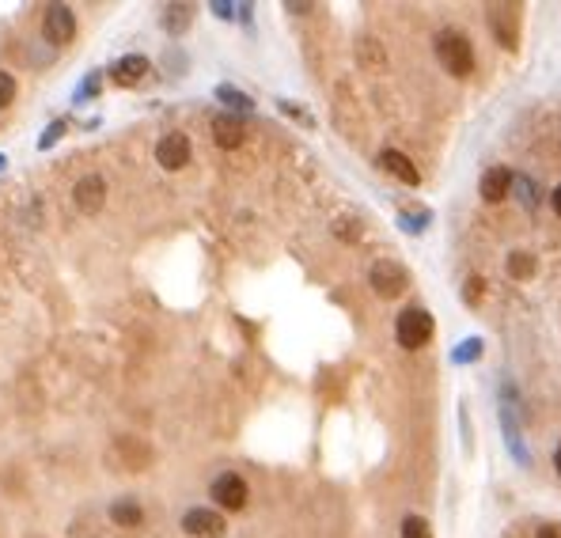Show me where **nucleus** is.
I'll list each match as a JSON object with an SVG mask.
<instances>
[{"label":"nucleus","instance_id":"dca6fc26","mask_svg":"<svg viewBox=\"0 0 561 538\" xmlns=\"http://www.w3.org/2000/svg\"><path fill=\"white\" fill-rule=\"evenodd\" d=\"M535 273V258L528 251H512L509 254V277H516V281H523V277Z\"/></svg>","mask_w":561,"mask_h":538},{"label":"nucleus","instance_id":"6ab92c4d","mask_svg":"<svg viewBox=\"0 0 561 538\" xmlns=\"http://www.w3.org/2000/svg\"><path fill=\"white\" fill-rule=\"evenodd\" d=\"M12 99H15V77H12V72L0 68V110L12 106Z\"/></svg>","mask_w":561,"mask_h":538},{"label":"nucleus","instance_id":"aec40b11","mask_svg":"<svg viewBox=\"0 0 561 538\" xmlns=\"http://www.w3.org/2000/svg\"><path fill=\"white\" fill-rule=\"evenodd\" d=\"M463 300H466V304H478V300H482V277H470L466 288H463Z\"/></svg>","mask_w":561,"mask_h":538},{"label":"nucleus","instance_id":"2eb2a0df","mask_svg":"<svg viewBox=\"0 0 561 538\" xmlns=\"http://www.w3.org/2000/svg\"><path fill=\"white\" fill-rule=\"evenodd\" d=\"M190 20H194V8H190V5H171V8L164 12V27H167L171 34H178Z\"/></svg>","mask_w":561,"mask_h":538},{"label":"nucleus","instance_id":"a878e982","mask_svg":"<svg viewBox=\"0 0 561 538\" xmlns=\"http://www.w3.org/2000/svg\"><path fill=\"white\" fill-rule=\"evenodd\" d=\"M554 467H557V478H561V448L554 451Z\"/></svg>","mask_w":561,"mask_h":538},{"label":"nucleus","instance_id":"5701e85b","mask_svg":"<svg viewBox=\"0 0 561 538\" xmlns=\"http://www.w3.org/2000/svg\"><path fill=\"white\" fill-rule=\"evenodd\" d=\"M538 538H561V531H557V527H542Z\"/></svg>","mask_w":561,"mask_h":538},{"label":"nucleus","instance_id":"4468645a","mask_svg":"<svg viewBox=\"0 0 561 538\" xmlns=\"http://www.w3.org/2000/svg\"><path fill=\"white\" fill-rule=\"evenodd\" d=\"M111 519L122 527H140V508L133 500H118V505H111Z\"/></svg>","mask_w":561,"mask_h":538},{"label":"nucleus","instance_id":"f3484780","mask_svg":"<svg viewBox=\"0 0 561 538\" xmlns=\"http://www.w3.org/2000/svg\"><path fill=\"white\" fill-rule=\"evenodd\" d=\"M216 99H221V103H228L231 110H243V114L250 110V96H243V91H235V87H228V84H221V87H216Z\"/></svg>","mask_w":561,"mask_h":538},{"label":"nucleus","instance_id":"f8f14e48","mask_svg":"<svg viewBox=\"0 0 561 538\" xmlns=\"http://www.w3.org/2000/svg\"><path fill=\"white\" fill-rule=\"evenodd\" d=\"M509 187H512V171H504V167H490V171L482 175V182H478V194H482V201H501V197H509Z\"/></svg>","mask_w":561,"mask_h":538},{"label":"nucleus","instance_id":"ddd939ff","mask_svg":"<svg viewBox=\"0 0 561 538\" xmlns=\"http://www.w3.org/2000/svg\"><path fill=\"white\" fill-rule=\"evenodd\" d=\"M213 141L221 148H240L243 144V122L231 114H216L213 118Z\"/></svg>","mask_w":561,"mask_h":538},{"label":"nucleus","instance_id":"0eeeda50","mask_svg":"<svg viewBox=\"0 0 561 538\" xmlns=\"http://www.w3.org/2000/svg\"><path fill=\"white\" fill-rule=\"evenodd\" d=\"M156 163L164 167V171H183L190 163V137L186 133H167L159 137L156 144Z\"/></svg>","mask_w":561,"mask_h":538},{"label":"nucleus","instance_id":"1a4fd4ad","mask_svg":"<svg viewBox=\"0 0 561 538\" xmlns=\"http://www.w3.org/2000/svg\"><path fill=\"white\" fill-rule=\"evenodd\" d=\"M72 201H77V209L80 213H99L103 209V201H106V182H103V175H84L80 182H77V190H72Z\"/></svg>","mask_w":561,"mask_h":538},{"label":"nucleus","instance_id":"39448f33","mask_svg":"<svg viewBox=\"0 0 561 538\" xmlns=\"http://www.w3.org/2000/svg\"><path fill=\"white\" fill-rule=\"evenodd\" d=\"M42 34H46V42H53V46L72 42V34H77V15H72V8L68 5H50L46 20H42Z\"/></svg>","mask_w":561,"mask_h":538},{"label":"nucleus","instance_id":"6e6552de","mask_svg":"<svg viewBox=\"0 0 561 538\" xmlns=\"http://www.w3.org/2000/svg\"><path fill=\"white\" fill-rule=\"evenodd\" d=\"M224 515L213 512V508H190L183 515V531L194 534V538H221L224 534Z\"/></svg>","mask_w":561,"mask_h":538},{"label":"nucleus","instance_id":"a211bd4d","mask_svg":"<svg viewBox=\"0 0 561 538\" xmlns=\"http://www.w3.org/2000/svg\"><path fill=\"white\" fill-rule=\"evenodd\" d=\"M403 538H432V531H429V524L421 515H406L403 519Z\"/></svg>","mask_w":561,"mask_h":538},{"label":"nucleus","instance_id":"20e7f679","mask_svg":"<svg viewBox=\"0 0 561 538\" xmlns=\"http://www.w3.org/2000/svg\"><path fill=\"white\" fill-rule=\"evenodd\" d=\"M490 31L504 50L520 46V8L516 5H493L490 8Z\"/></svg>","mask_w":561,"mask_h":538},{"label":"nucleus","instance_id":"393cba45","mask_svg":"<svg viewBox=\"0 0 561 538\" xmlns=\"http://www.w3.org/2000/svg\"><path fill=\"white\" fill-rule=\"evenodd\" d=\"M550 201H554V213H557V216H561V187H557V190H554V197H550Z\"/></svg>","mask_w":561,"mask_h":538},{"label":"nucleus","instance_id":"412c9836","mask_svg":"<svg viewBox=\"0 0 561 538\" xmlns=\"http://www.w3.org/2000/svg\"><path fill=\"white\" fill-rule=\"evenodd\" d=\"M463 345H466V349L456 352V360H475L478 352H482V342H478V338H470V342H463Z\"/></svg>","mask_w":561,"mask_h":538},{"label":"nucleus","instance_id":"423d86ee","mask_svg":"<svg viewBox=\"0 0 561 538\" xmlns=\"http://www.w3.org/2000/svg\"><path fill=\"white\" fill-rule=\"evenodd\" d=\"M213 500L221 508H228V512H240L243 505H247V497H250V489H247V481L240 478V474H221V478H213Z\"/></svg>","mask_w":561,"mask_h":538},{"label":"nucleus","instance_id":"4be33fe9","mask_svg":"<svg viewBox=\"0 0 561 538\" xmlns=\"http://www.w3.org/2000/svg\"><path fill=\"white\" fill-rule=\"evenodd\" d=\"M61 133H65V122H53V125L46 129V137H42V148H50V144H53V141H58Z\"/></svg>","mask_w":561,"mask_h":538},{"label":"nucleus","instance_id":"7ed1b4c3","mask_svg":"<svg viewBox=\"0 0 561 538\" xmlns=\"http://www.w3.org/2000/svg\"><path fill=\"white\" fill-rule=\"evenodd\" d=\"M368 285L376 296H384V300H394V296H403L406 285H410V273L403 262H394V258H379V262H372L368 269Z\"/></svg>","mask_w":561,"mask_h":538},{"label":"nucleus","instance_id":"9d476101","mask_svg":"<svg viewBox=\"0 0 561 538\" xmlns=\"http://www.w3.org/2000/svg\"><path fill=\"white\" fill-rule=\"evenodd\" d=\"M379 167H384L387 175H394L398 182H403V187H418V182H421L418 167L410 163V156L398 152V148H384V152H379Z\"/></svg>","mask_w":561,"mask_h":538},{"label":"nucleus","instance_id":"9b49d317","mask_svg":"<svg viewBox=\"0 0 561 538\" xmlns=\"http://www.w3.org/2000/svg\"><path fill=\"white\" fill-rule=\"evenodd\" d=\"M144 72H149V58H140V53H130V58H118L111 65V80L122 84V87H133L144 80Z\"/></svg>","mask_w":561,"mask_h":538},{"label":"nucleus","instance_id":"b1692460","mask_svg":"<svg viewBox=\"0 0 561 538\" xmlns=\"http://www.w3.org/2000/svg\"><path fill=\"white\" fill-rule=\"evenodd\" d=\"M213 12H216V15H224V20H228V15H231V5H213Z\"/></svg>","mask_w":561,"mask_h":538},{"label":"nucleus","instance_id":"f257e3e1","mask_svg":"<svg viewBox=\"0 0 561 538\" xmlns=\"http://www.w3.org/2000/svg\"><path fill=\"white\" fill-rule=\"evenodd\" d=\"M437 58L451 77H470L475 72V46L463 31H440L437 34Z\"/></svg>","mask_w":561,"mask_h":538},{"label":"nucleus","instance_id":"f03ea898","mask_svg":"<svg viewBox=\"0 0 561 538\" xmlns=\"http://www.w3.org/2000/svg\"><path fill=\"white\" fill-rule=\"evenodd\" d=\"M432 330L437 326H432V315L425 307H406L394 323V338H398L403 349H421V345H429Z\"/></svg>","mask_w":561,"mask_h":538}]
</instances>
